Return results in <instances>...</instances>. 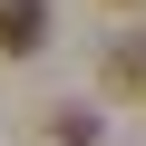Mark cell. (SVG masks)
<instances>
[{
	"label": "cell",
	"instance_id": "6da1fadb",
	"mask_svg": "<svg viewBox=\"0 0 146 146\" xmlns=\"http://www.w3.org/2000/svg\"><path fill=\"white\" fill-rule=\"evenodd\" d=\"M49 39V10H39V0H0V58H29Z\"/></svg>",
	"mask_w": 146,
	"mask_h": 146
}]
</instances>
